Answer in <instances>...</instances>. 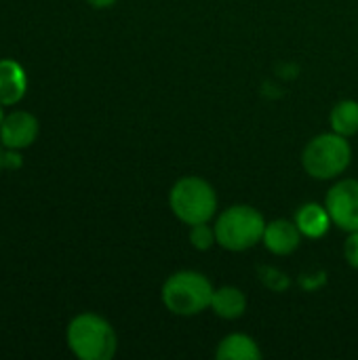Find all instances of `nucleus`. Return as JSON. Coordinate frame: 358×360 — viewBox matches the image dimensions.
<instances>
[{"label":"nucleus","instance_id":"obj_15","mask_svg":"<svg viewBox=\"0 0 358 360\" xmlns=\"http://www.w3.org/2000/svg\"><path fill=\"white\" fill-rule=\"evenodd\" d=\"M188 238H190V245H192L196 251H209L213 245H217L215 226H209V221H205V224H196V226H190Z\"/></svg>","mask_w":358,"mask_h":360},{"label":"nucleus","instance_id":"obj_11","mask_svg":"<svg viewBox=\"0 0 358 360\" xmlns=\"http://www.w3.org/2000/svg\"><path fill=\"white\" fill-rule=\"evenodd\" d=\"M262 356L260 344L247 333H230L215 348L217 360H262Z\"/></svg>","mask_w":358,"mask_h":360},{"label":"nucleus","instance_id":"obj_21","mask_svg":"<svg viewBox=\"0 0 358 360\" xmlns=\"http://www.w3.org/2000/svg\"><path fill=\"white\" fill-rule=\"evenodd\" d=\"M2 108H4V105L0 103V124H2V122H4V118H6V114H4V110H2Z\"/></svg>","mask_w":358,"mask_h":360},{"label":"nucleus","instance_id":"obj_13","mask_svg":"<svg viewBox=\"0 0 358 360\" xmlns=\"http://www.w3.org/2000/svg\"><path fill=\"white\" fill-rule=\"evenodd\" d=\"M329 124L331 131L344 135V137H352L358 133V101L354 99H342L333 105L331 114H329Z\"/></svg>","mask_w":358,"mask_h":360},{"label":"nucleus","instance_id":"obj_20","mask_svg":"<svg viewBox=\"0 0 358 360\" xmlns=\"http://www.w3.org/2000/svg\"><path fill=\"white\" fill-rule=\"evenodd\" d=\"M2 148H4V146L0 143V171L4 169V167H2V160H4V150H2Z\"/></svg>","mask_w":358,"mask_h":360},{"label":"nucleus","instance_id":"obj_6","mask_svg":"<svg viewBox=\"0 0 358 360\" xmlns=\"http://www.w3.org/2000/svg\"><path fill=\"white\" fill-rule=\"evenodd\" d=\"M325 207L338 226L344 232L358 230V179H340L331 186L325 198Z\"/></svg>","mask_w":358,"mask_h":360},{"label":"nucleus","instance_id":"obj_17","mask_svg":"<svg viewBox=\"0 0 358 360\" xmlns=\"http://www.w3.org/2000/svg\"><path fill=\"white\" fill-rule=\"evenodd\" d=\"M344 255H346V262L350 268L358 270V230L357 232H350L348 238H346V245H344Z\"/></svg>","mask_w":358,"mask_h":360},{"label":"nucleus","instance_id":"obj_14","mask_svg":"<svg viewBox=\"0 0 358 360\" xmlns=\"http://www.w3.org/2000/svg\"><path fill=\"white\" fill-rule=\"evenodd\" d=\"M257 278L266 289H270L274 293H285L291 287V278L283 270H279L274 266H260L257 268Z\"/></svg>","mask_w":358,"mask_h":360},{"label":"nucleus","instance_id":"obj_8","mask_svg":"<svg viewBox=\"0 0 358 360\" xmlns=\"http://www.w3.org/2000/svg\"><path fill=\"white\" fill-rule=\"evenodd\" d=\"M302 232L295 226L293 219H274L266 224V232H264V247L268 253L272 255H291L300 249L302 245Z\"/></svg>","mask_w":358,"mask_h":360},{"label":"nucleus","instance_id":"obj_4","mask_svg":"<svg viewBox=\"0 0 358 360\" xmlns=\"http://www.w3.org/2000/svg\"><path fill=\"white\" fill-rule=\"evenodd\" d=\"M266 224L268 221L255 207L232 205L215 219L217 245L232 253L249 251L264 240Z\"/></svg>","mask_w":358,"mask_h":360},{"label":"nucleus","instance_id":"obj_2","mask_svg":"<svg viewBox=\"0 0 358 360\" xmlns=\"http://www.w3.org/2000/svg\"><path fill=\"white\" fill-rule=\"evenodd\" d=\"M215 287L211 281L196 270H179L173 272L160 289L162 306L175 316H196L211 308Z\"/></svg>","mask_w":358,"mask_h":360},{"label":"nucleus","instance_id":"obj_19","mask_svg":"<svg viewBox=\"0 0 358 360\" xmlns=\"http://www.w3.org/2000/svg\"><path fill=\"white\" fill-rule=\"evenodd\" d=\"M89 6H93V8H110V6H114L118 0H84Z\"/></svg>","mask_w":358,"mask_h":360},{"label":"nucleus","instance_id":"obj_7","mask_svg":"<svg viewBox=\"0 0 358 360\" xmlns=\"http://www.w3.org/2000/svg\"><path fill=\"white\" fill-rule=\"evenodd\" d=\"M38 118L25 110H15L6 114L4 122L0 124V143L6 150H25L38 139Z\"/></svg>","mask_w":358,"mask_h":360},{"label":"nucleus","instance_id":"obj_9","mask_svg":"<svg viewBox=\"0 0 358 360\" xmlns=\"http://www.w3.org/2000/svg\"><path fill=\"white\" fill-rule=\"evenodd\" d=\"M293 221L300 228L302 236L310 238V240H319V238L327 236L333 226V219H331L327 207L321 202H304L295 211Z\"/></svg>","mask_w":358,"mask_h":360},{"label":"nucleus","instance_id":"obj_5","mask_svg":"<svg viewBox=\"0 0 358 360\" xmlns=\"http://www.w3.org/2000/svg\"><path fill=\"white\" fill-rule=\"evenodd\" d=\"M169 207L186 226L205 224L217 213V192L207 179L198 175H186L173 184L169 192Z\"/></svg>","mask_w":358,"mask_h":360},{"label":"nucleus","instance_id":"obj_18","mask_svg":"<svg viewBox=\"0 0 358 360\" xmlns=\"http://www.w3.org/2000/svg\"><path fill=\"white\" fill-rule=\"evenodd\" d=\"M2 167L8 169V171H19V169L23 167V158H21L19 150H4Z\"/></svg>","mask_w":358,"mask_h":360},{"label":"nucleus","instance_id":"obj_12","mask_svg":"<svg viewBox=\"0 0 358 360\" xmlns=\"http://www.w3.org/2000/svg\"><path fill=\"white\" fill-rule=\"evenodd\" d=\"M211 310L215 316L224 321H236L247 312V295L238 287H232V285L219 287L213 291Z\"/></svg>","mask_w":358,"mask_h":360},{"label":"nucleus","instance_id":"obj_1","mask_svg":"<svg viewBox=\"0 0 358 360\" xmlns=\"http://www.w3.org/2000/svg\"><path fill=\"white\" fill-rule=\"evenodd\" d=\"M70 352L78 360H112L118 350L114 327L99 314L82 312L65 329Z\"/></svg>","mask_w":358,"mask_h":360},{"label":"nucleus","instance_id":"obj_16","mask_svg":"<svg viewBox=\"0 0 358 360\" xmlns=\"http://www.w3.org/2000/svg\"><path fill=\"white\" fill-rule=\"evenodd\" d=\"M298 283H300V287H302L306 293H314V291H319L321 287L327 285V272H325V270L304 272V274H300Z\"/></svg>","mask_w":358,"mask_h":360},{"label":"nucleus","instance_id":"obj_3","mask_svg":"<svg viewBox=\"0 0 358 360\" xmlns=\"http://www.w3.org/2000/svg\"><path fill=\"white\" fill-rule=\"evenodd\" d=\"M352 162V146L348 137L329 131L312 137L302 152L304 171L319 181L338 179Z\"/></svg>","mask_w":358,"mask_h":360},{"label":"nucleus","instance_id":"obj_10","mask_svg":"<svg viewBox=\"0 0 358 360\" xmlns=\"http://www.w3.org/2000/svg\"><path fill=\"white\" fill-rule=\"evenodd\" d=\"M27 93V74L15 59H0V103L17 105Z\"/></svg>","mask_w":358,"mask_h":360}]
</instances>
